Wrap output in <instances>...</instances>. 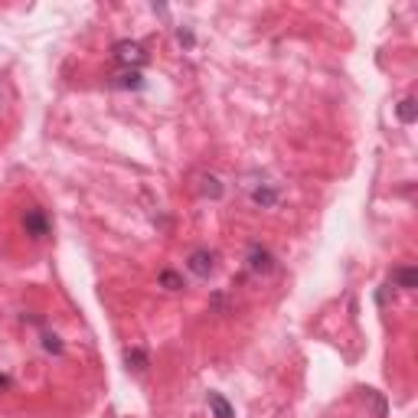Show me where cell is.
Wrapping results in <instances>:
<instances>
[{
    "mask_svg": "<svg viewBox=\"0 0 418 418\" xmlns=\"http://www.w3.org/2000/svg\"><path fill=\"white\" fill-rule=\"evenodd\" d=\"M392 284H396V288H402V291L418 288V271L412 268V265H402V268L392 271Z\"/></svg>",
    "mask_w": 418,
    "mask_h": 418,
    "instance_id": "cell-7",
    "label": "cell"
},
{
    "mask_svg": "<svg viewBox=\"0 0 418 418\" xmlns=\"http://www.w3.org/2000/svg\"><path fill=\"white\" fill-rule=\"evenodd\" d=\"M245 261H249L252 275H271V271H275V255H271L265 245H259V242L249 245V259Z\"/></svg>",
    "mask_w": 418,
    "mask_h": 418,
    "instance_id": "cell-3",
    "label": "cell"
},
{
    "mask_svg": "<svg viewBox=\"0 0 418 418\" xmlns=\"http://www.w3.org/2000/svg\"><path fill=\"white\" fill-rule=\"evenodd\" d=\"M23 229H27V236L36 239V242L46 239V236H50V216H46L40 206H30L23 212Z\"/></svg>",
    "mask_w": 418,
    "mask_h": 418,
    "instance_id": "cell-2",
    "label": "cell"
},
{
    "mask_svg": "<svg viewBox=\"0 0 418 418\" xmlns=\"http://www.w3.org/2000/svg\"><path fill=\"white\" fill-rule=\"evenodd\" d=\"M115 62H118L124 72L128 69L140 72V66L147 62V50H144L138 40H121V43H115Z\"/></svg>",
    "mask_w": 418,
    "mask_h": 418,
    "instance_id": "cell-1",
    "label": "cell"
},
{
    "mask_svg": "<svg viewBox=\"0 0 418 418\" xmlns=\"http://www.w3.org/2000/svg\"><path fill=\"white\" fill-rule=\"evenodd\" d=\"M43 349H46V353H56V356H59V353H62V340L56 337V333H43Z\"/></svg>",
    "mask_w": 418,
    "mask_h": 418,
    "instance_id": "cell-13",
    "label": "cell"
},
{
    "mask_svg": "<svg viewBox=\"0 0 418 418\" xmlns=\"http://www.w3.org/2000/svg\"><path fill=\"white\" fill-rule=\"evenodd\" d=\"M396 115H398V121H402V124H412V121L418 118V105H415V99H402V101H398Z\"/></svg>",
    "mask_w": 418,
    "mask_h": 418,
    "instance_id": "cell-10",
    "label": "cell"
},
{
    "mask_svg": "<svg viewBox=\"0 0 418 418\" xmlns=\"http://www.w3.org/2000/svg\"><path fill=\"white\" fill-rule=\"evenodd\" d=\"M160 284L167 291H180L183 288V278H180L177 271H160Z\"/></svg>",
    "mask_w": 418,
    "mask_h": 418,
    "instance_id": "cell-12",
    "label": "cell"
},
{
    "mask_svg": "<svg viewBox=\"0 0 418 418\" xmlns=\"http://www.w3.org/2000/svg\"><path fill=\"white\" fill-rule=\"evenodd\" d=\"M209 412H212V418H236V408L226 402V396H219V392H209Z\"/></svg>",
    "mask_w": 418,
    "mask_h": 418,
    "instance_id": "cell-8",
    "label": "cell"
},
{
    "mask_svg": "<svg viewBox=\"0 0 418 418\" xmlns=\"http://www.w3.org/2000/svg\"><path fill=\"white\" fill-rule=\"evenodd\" d=\"M249 196H252V203H255V206H261V209H271V206H278L281 189L275 187V183H261V187H255V189H252Z\"/></svg>",
    "mask_w": 418,
    "mask_h": 418,
    "instance_id": "cell-5",
    "label": "cell"
},
{
    "mask_svg": "<svg viewBox=\"0 0 418 418\" xmlns=\"http://www.w3.org/2000/svg\"><path fill=\"white\" fill-rule=\"evenodd\" d=\"M177 36H180V46H193V33L189 30H180Z\"/></svg>",
    "mask_w": 418,
    "mask_h": 418,
    "instance_id": "cell-14",
    "label": "cell"
},
{
    "mask_svg": "<svg viewBox=\"0 0 418 418\" xmlns=\"http://www.w3.org/2000/svg\"><path fill=\"white\" fill-rule=\"evenodd\" d=\"M199 183V196H206V199H222V193H226V187H222V180L216 177V173H199L196 177Z\"/></svg>",
    "mask_w": 418,
    "mask_h": 418,
    "instance_id": "cell-6",
    "label": "cell"
},
{
    "mask_svg": "<svg viewBox=\"0 0 418 418\" xmlns=\"http://www.w3.org/2000/svg\"><path fill=\"white\" fill-rule=\"evenodd\" d=\"M128 366H134L138 373H144V369L150 366L147 353H144V349H128Z\"/></svg>",
    "mask_w": 418,
    "mask_h": 418,
    "instance_id": "cell-11",
    "label": "cell"
},
{
    "mask_svg": "<svg viewBox=\"0 0 418 418\" xmlns=\"http://www.w3.org/2000/svg\"><path fill=\"white\" fill-rule=\"evenodd\" d=\"M187 268L193 271L196 278H209V275L216 271V255H212L209 249H196V252H189Z\"/></svg>",
    "mask_w": 418,
    "mask_h": 418,
    "instance_id": "cell-4",
    "label": "cell"
},
{
    "mask_svg": "<svg viewBox=\"0 0 418 418\" xmlns=\"http://www.w3.org/2000/svg\"><path fill=\"white\" fill-rule=\"evenodd\" d=\"M10 386V376H0V389H7Z\"/></svg>",
    "mask_w": 418,
    "mask_h": 418,
    "instance_id": "cell-15",
    "label": "cell"
},
{
    "mask_svg": "<svg viewBox=\"0 0 418 418\" xmlns=\"http://www.w3.org/2000/svg\"><path fill=\"white\" fill-rule=\"evenodd\" d=\"M111 89H131V92H138V89H144V75H140V72H134V69L121 72L118 79H111Z\"/></svg>",
    "mask_w": 418,
    "mask_h": 418,
    "instance_id": "cell-9",
    "label": "cell"
}]
</instances>
